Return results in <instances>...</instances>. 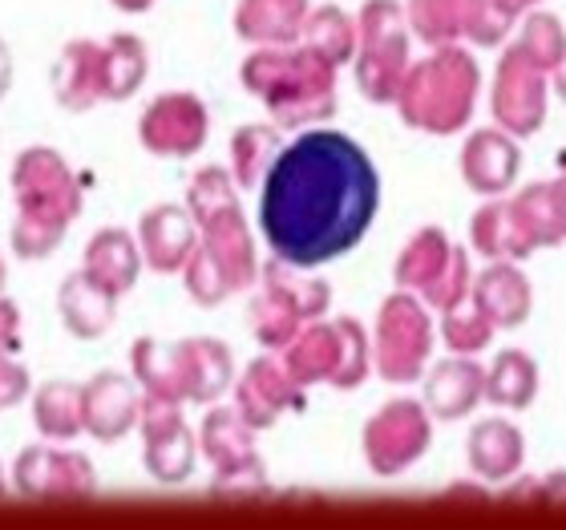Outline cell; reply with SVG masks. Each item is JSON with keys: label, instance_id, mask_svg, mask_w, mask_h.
Here are the masks:
<instances>
[{"label": "cell", "instance_id": "obj_1", "mask_svg": "<svg viewBox=\"0 0 566 530\" xmlns=\"http://www.w3.org/2000/svg\"><path fill=\"white\" fill-rule=\"evenodd\" d=\"M380 175L360 142L307 131L280 146L260 183V231L275 260L319 268L348 256L373 227Z\"/></svg>", "mask_w": 566, "mask_h": 530}, {"label": "cell", "instance_id": "obj_2", "mask_svg": "<svg viewBox=\"0 0 566 530\" xmlns=\"http://www.w3.org/2000/svg\"><path fill=\"white\" fill-rule=\"evenodd\" d=\"M12 251L21 260H49L82 215V183L53 146H33L12 163Z\"/></svg>", "mask_w": 566, "mask_h": 530}, {"label": "cell", "instance_id": "obj_3", "mask_svg": "<svg viewBox=\"0 0 566 530\" xmlns=\"http://www.w3.org/2000/svg\"><path fill=\"white\" fill-rule=\"evenodd\" d=\"M243 85L272 110L280 126L332 118L336 110V65L307 45H263L243 61Z\"/></svg>", "mask_w": 566, "mask_h": 530}, {"label": "cell", "instance_id": "obj_4", "mask_svg": "<svg viewBox=\"0 0 566 530\" xmlns=\"http://www.w3.org/2000/svg\"><path fill=\"white\" fill-rule=\"evenodd\" d=\"M130 377L146 397L175 401V405H207V401L223 397L235 381V361L231 349L211 336H195V341L158 344L142 336L130 353Z\"/></svg>", "mask_w": 566, "mask_h": 530}, {"label": "cell", "instance_id": "obj_5", "mask_svg": "<svg viewBox=\"0 0 566 530\" xmlns=\"http://www.w3.org/2000/svg\"><path fill=\"white\" fill-rule=\"evenodd\" d=\"M478 61L461 53L458 45H437V53L409 65L401 90H397V106L409 126L424 134H453L461 131L473 114V97H478Z\"/></svg>", "mask_w": 566, "mask_h": 530}, {"label": "cell", "instance_id": "obj_6", "mask_svg": "<svg viewBox=\"0 0 566 530\" xmlns=\"http://www.w3.org/2000/svg\"><path fill=\"white\" fill-rule=\"evenodd\" d=\"M255 276H260V263H255L248 219L239 207H227L199 224V243L182 263V283L202 308L223 304L227 295L255 283Z\"/></svg>", "mask_w": 566, "mask_h": 530}, {"label": "cell", "instance_id": "obj_7", "mask_svg": "<svg viewBox=\"0 0 566 530\" xmlns=\"http://www.w3.org/2000/svg\"><path fill=\"white\" fill-rule=\"evenodd\" d=\"M368 365H373L368 336L348 316L332 324H312L283 344V368L292 373L300 389L316 381H328L336 389H356L368 377Z\"/></svg>", "mask_w": 566, "mask_h": 530}, {"label": "cell", "instance_id": "obj_8", "mask_svg": "<svg viewBox=\"0 0 566 530\" xmlns=\"http://www.w3.org/2000/svg\"><path fill=\"white\" fill-rule=\"evenodd\" d=\"M356 85L368 102H397L409 73V29L397 0H368L356 21Z\"/></svg>", "mask_w": 566, "mask_h": 530}, {"label": "cell", "instance_id": "obj_9", "mask_svg": "<svg viewBox=\"0 0 566 530\" xmlns=\"http://www.w3.org/2000/svg\"><path fill=\"white\" fill-rule=\"evenodd\" d=\"M304 268L272 260L263 268V288L251 300V329L268 349H283L292 341L304 320H316L328 312L332 288L324 280L300 276Z\"/></svg>", "mask_w": 566, "mask_h": 530}, {"label": "cell", "instance_id": "obj_10", "mask_svg": "<svg viewBox=\"0 0 566 530\" xmlns=\"http://www.w3.org/2000/svg\"><path fill=\"white\" fill-rule=\"evenodd\" d=\"M397 283L409 292H421L424 304L437 312H449L470 295V260L465 251L449 243L446 231L424 227L409 239V248L397 260Z\"/></svg>", "mask_w": 566, "mask_h": 530}, {"label": "cell", "instance_id": "obj_11", "mask_svg": "<svg viewBox=\"0 0 566 530\" xmlns=\"http://www.w3.org/2000/svg\"><path fill=\"white\" fill-rule=\"evenodd\" d=\"M138 429H142V466L154 482L163 486H182L195 474V461H199V437L182 417V405L175 401H158L142 393V413H138Z\"/></svg>", "mask_w": 566, "mask_h": 530}, {"label": "cell", "instance_id": "obj_12", "mask_svg": "<svg viewBox=\"0 0 566 530\" xmlns=\"http://www.w3.org/2000/svg\"><path fill=\"white\" fill-rule=\"evenodd\" d=\"M433 349V324L429 312L421 308V300H413L409 292H397L385 300L377 320V368L385 381H417L421 377L424 361Z\"/></svg>", "mask_w": 566, "mask_h": 530}, {"label": "cell", "instance_id": "obj_13", "mask_svg": "<svg viewBox=\"0 0 566 530\" xmlns=\"http://www.w3.org/2000/svg\"><path fill=\"white\" fill-rule=\"evenodd\" d=\"M12 490L24 498H85L97 490L94 461L82 449L61 446H29L12 461Z\"/></svg>", "mask_w": 566, "mask_h": 530}, {"label": "cell", "instance_id": "obj_14", "mask_svg": "<svg viewBox=\"0 0 566 530\" xmlns=\"http://www.w3.org/2000/svg\"><path fill=\"white\" fill-rule=\"evenodd\" d=\"M405 21L429 45H453L470 37L478 45H494L510 29V17L494 0H409Z\"/></svg>", "mask_w": 566, "mask_h": 530}, {"label": "cell", "instance_id": "obj_15", "mask_svg": "<svg viewBox=\"0 0 566 530\" xmlns=\"http://www.w3.org/2000/svg\"><path fill=\"white\" fill-rule=\"evenodd\" d=\"M429 449V413L417 401H392L365 425V458L373 474L392 478Z\"/></svg>", "mask_w": 566, "mask_h": 530}, {"label": "cell", "instance_id": "obj_16", "mask_svg": "<svg viewBox=\"0 0 566 530\" xmlns=\"http://www.w3.org/2000/svg\"><path fill=\"white\" fill-rule=\"evenodd\" d=\"M207 131H211L207 106L195 94H158L138 118L142 146L158 158H190L202 150Z\"/></svg>", "mask_w": 566, "mask_h": 530}, {"label": "cell", "instance_id": "obj_17", "mask_svg": "<svg viewBox=\"0 0 566 530\" xmlns=\"http://www.w3.org/2000/svg\"><path fill=\"white\" fill-rule=\"evenodd\" d=\"M543 65H534L518 45L497 65L494 82V118L510 134H534L546 114V77Z\"/></svg>", "mask_w": 566, "mask_h": 530}, {"label": "cell", "instance_id": "obj_18", "mask_svg": "<svg viewBox=\"0 0 566 530\" xmlns=\"http://www.w3.org/2000/svg\"><path fill=\"white\" fill-rule=\"evenodd\" d=\"M138 413H142V389L138 381L126 377V373H97L94 381L82 385V429L94 441H122V437L138 429Z\"/></svg>", "mask_w": 566, "mask_h": 530}, {"label": "cell", "instance_id": "obj_19", "mask_svg": "<svg viewBox=\"0 0 566 530\" xmlns=\"http://www.w3.org/2000/svg\"><path fill=\"white\" fill-rule=\"evenodd\" d=\"M300 405H304V393L275 356L251 361L248 373L235 385V409L251 429H268V425L280 422V413L300 409Z\"/></svg>", "mask_w": 566, "mask_h": 530}, {"label": "cell", "instance_id": "obj_20", "mask_svg": "<svg viewBox=\"0 0 566 530\" xmlns=\"http://www.w3.org/2000/svg\"><path fill=\"white\" fill-rule=\"evenodd\" d=\"M195 243H199V224L190 219L187 207L163 202V207H150V211L142 215L138 224L142 263H150L154 271H182Z\"/></svg>", "mask_w": 566, "mask_h": 530}, {"label": "cell", "instance_id": "obj_21", "mask_svg": "<svg viewBox=\"0 0 566 530\" xmlns=\"http://www.w3.org/2000/svg\"><path fill=\"white\" fill-rule=\"evenodd\" d=\"M118 300L122 295L109 292L106 283H97L90 271L77 268L70 280L61 283V292H57L61 324H65L77 341H97V336H106V332L114 329Z\"/></svg>", "mask_w": 566, "mask_h": 530}, {"label": "cell", "instance_id": "obj_22", "mask_svg": "<svg viewBox=\"0 0 566 530\" xmlns=\"http://www.w3.org/2000/svg\"><path fill=\"white\" fill-rule=\"evenodd\" d=\"M53 97L61 110H94L97 102H106L102 90V41L77 37L61 49V58L53 61Z\"/></svg>", "mask_w": 566, "mask_h": 530}, {"label": "cell", "instance_id": "obj_23", "mask_svg": "<svg viewBox=\"0 0 566 530\" xmlns=\"http://www.w3.org/2000/svg\"><path fill=\"white\" fill-rule=\"evenodd\" d=\"M82 268L94 276L97 283H106L114 295L134 292V283L142 276V248L138 239L122 227H102L90 243H85Z\"/></svg>", "mask_w": 566, "mask_h": 530}, {"label": "cell", "instance_id": "obj_24", "mask_svg": "<svg viewBox=\"0 0 566 530\" xmlns=\"http://www.w3.org/2000/svg\"><path fill=\"white\" fill-rule=\"evenodd\" d=\"M307 12V0H239L235 33L251 45H295Z\"/></svg>", "mask_w": 566, "mask_h": 530}, {"label": "cell", "instance_id": "obj_25", "mask_svg": "<svg viewBox=\"0 0 566 530\" xmlns=\"http://www.w3.org/2000/svg\"><path fill=\"white\" fill-rule=\"evenodd\" d=\"M482 393L485 373L458 353L453 361H441L429 373V381H424V409L441 417V422H453V417H465L482 401Z\"/></svg>", "mask_w": 566, "mask_h": 530}, {"label": "cell", "instance_id": "obj_26", "mask_svg": "<svg viewBox=\"0 0 566 530\" xmlns=\"http://www.w3.org/2000/svg\"><path fill=\"white\" fill-rule=\"evenodd\" d=\"M473 248L490 260H522L538 248V239L526 215L518 211V202H490L473 215Z\"/></svg>", "mask_w": 566, "mask_h": 530}, {"label": "cell", "instance_id": "obj_27", "mask_svg": "<svg viewBox=\"0 0 566 530\" xmlns=\"http://www.w3.org/2000/svg\"><path fill=\"white\" fill-rule=\"evenodd\" d=\"M470 292H473V304L490 316L494 329H518L522 320L531 316V283L522 280V271L510 268V263L485 268L470 283Z\"/></svg>", "mask_w": 566, "mask_h": 530}, {"label": "cell", "instance_id": "obj_28", "mask_svg": "<svg viewBox=\"0 0 566 530\" xmlns=\"http://www.w3.org/2000/svg\"><path fill=\"white\" fill-rule=\"evenodd\" d=\"M461 175L482 195H502L514 183V175H518L514 142L497 131H478L465 142V150H461Z\"/></svg>", "mask_w": 566, "mask_h": 530}, {"label": "cell", "instance_id": "obj_29", "mask_svg": "<svg viewBox=\"0 0 566 530\" xmlns=\"http://www.w3.org/2000/svg\"><path fill=\"white\" fill-rule=\"evenodd\" d=\"M251 429L239 409H211L207 413V422L199 429V446L207 454V461L214 466V474H231V470H243V466H255L260 454L251 446Z\"/></svg>", "mask_w": 566, "mask_h": 530}, {"label": "cell", "instance_id": "obj_30", "mask_svg": "<svg viewBox=\"0 0 566 530\" xmlns=\"http://www.w3.org/2000/svg\"><path fill=\"white\" fill-rule=\"evenodd\" d=\"M150 73V58H146V41L134 33H114L102 41V90L106 102H126L142 90Z\"/></svg>", "mask_w": 566, "mask_h": 530}, {"label": "cell", "instance_id": "obj_31", "mask_svg": "<svg viewBox=\"0 0 566 530\" xmlns=\"http://www.w3.org/2000/svg\"><path fill=\"white\" fill-rule=\"evenodd\" d=\"M33 425L49 441L82 437V385L77 381H45L33 389Z\"/></svg>", "mask_w": 566, "mask_h": 530}, {"label": "cell", "instance_id": "obj_32", "mask_svg": "<svg viewBox=\"0 0 566 530\" xmlns=\"http://www.w3.org/2000/svg\"><path fill=\"white\" fill-rule=\"evenodd\" d=\"M470 466L490 482H502L522 466V434L510 422H482L470 434Z\"/></svg>", "mask_w": 566, "mask_h": 530}, {"label": "cell", "instance_id": "obj_33", "mask_svg": "<svg viewBox=\"0 0 566 530\" xmlns=\"http://www.w3.org/2000/svg\"><path fill=\"white\" fill-rule=\"evenodd\" d=\"M280 146V126H243V131H235V138H231V178H235V187H260Z\"/></svg>", "mask_w": 566, "mask_h": 530}, {"label": "cell", "instance_id": "obj_34", "mask_svg": "<svg viewBox=\"0 0 566 530\" xmlns=\"http://www.w3.org/2000/svg\"><path fill=\"white\" fill-rule=\"evenodd\" d=\"M300 37H304V45L312 49V53H319L328 65H344V61H353V53H356V24H353V17L344 9H336V4H324V9L307 12L304 33Z\"/></svg>", "mask_w": 566, "mask_h": 530}, {"label": "cell", "instance_id": "obj_35", "mask_svg": "<svg viewBox=\"0 0 566 530\" xmlns=\"http://www.w3.org/2000/svg\"><path fill=\"white\" fill-rule=\"evenodd\" d=\"M534 393H538V368L526 353H502L490 368V377H485V393L494 405H506V409H522V405H531Z\"/></svg>", "mask_w": 566, "mask_h": 530}, {"label": "cell", "instance_id": "obj_36", "mask_svg": "<svg viewBox=\"0 0 566 530\" xmlns=\"http://www.w3.org/2000/svg\"><path fill=\"white\" fill-rule=\"evenodd\" d=\"M514 202H518V211L526 215V224H531L538 243H558V239H566V178L522 190Z\"/></svg>", "mask_w": 566, "mask_h": 530}, {"label": "cell", "instance_id": "obj_37", "mask_svg": "<svg viewBox=\"0 0 566 530\" xmlns=\"http://www.w3.org/2000/svg\"><path fill=\"white\" fill-rule=\"evenodd\" d=\"M227 207H239L235 178L227 175L223 166H202L199 175L190 178V190H187L190 219H195V224H207L211 215L227 211Z\"/></svg>", "mask_w": 566, "mask_h": 530}, {"label": "cell", "instance_id": "obj_38", "mask_svg": "<svg viewBox=\"0 0 566 530\" xmlns=\"http://www.w3.org/2000/svg\"><path fill=\"white\" fill-rule=\"evenodd\" d=\"M441 332H446V344L453 349V353H478V349H485L490 344V336H494V324H490V316H485L482 308L473 304H453L446 312V324H441Z\"/></svg>", "mask_w": 566, "mask_h": 530}, {"label": "cell", "instance_id": "obj_39", "mask_svg": "<svg viewBox=\"0 0 566 530\" xmlns=\"http://www.w3.org/2000/svg\"><path fill=\"white\" fill-rule=\"evenodd\" d=\"M518 49L534 61V65L555 70L558 61H563V53H566V37H563V29H558L555 17L538 12V17H531V21H526V33H522Z\"/></svg>", "mask_w": 566, "mask_h": 530}, {"label": "cell", "instance_id": "obj_40", "mask_svg": "<svg viewBox=\"0 0 566 530\" xmlns=\"http://www.w3.org/2000/svg\"><path fill=\"white\" fill-rule=\"evenodd\" d=\"M29 397V368L17 361V353H0V409H12Z\"/></svg>", "mask_w": 566, "mask_h": 530}, {"label": "cell", "instance_id": "obj_41", "mask_svg": "<svg viewBox=\"0 0 566 530\" xmlns=\"http://www.w3.org/2000/svg\"><path fill=\"white\" fill-rule=\"evenodd\" d=\"M211 490H214V495H263V490H268L263 461H255V466H243V470L219 474Z\"/></svg>", "mask_w": 566, "mask_h": 530}, {"label": "cell", "instance_id": "obj_42", "mask_svg": "<svg viewBox=\"0 0 566 530\" xmlns=\"http://www.w3.org/2000/svg\"><path fill=\"white\" fill-rule=\"evenodd\" d=\"M17 349H21V312L0 295V353H17Z\"/></svg>", "mask_w": 566, "mask_h": 530}, {"label": "cell", "instance_id": "obj_43", "mask_svg": "<svg viewBox=\"0 0 566 530\" xmlns=\"http://www.w3.org/2000/svg\"><path fill=\"white\" fill-rule=\"evenodd\" d=\"M9 85H12V53L4 45V37H0V97L9 94Z\"/></svg>", "mask_w": 566, "mask_h": 530}, {"label": "cell", "instance_id": "obj_44", "mask_svg": "<svg viewBox=\"0 0 566 530\" xmlns=\"http://www.w3.org/2000/svg\"><path fill=\"white\" fill-rule=\"evenodd\" d=\"M494 4H497L502 12H506L510 21H514V17H518L522 9H531V4H538V0H494Z\"/></svg>", "mask_w": 566, "mask_h": 530}, {"label": "cell", "instance_id": "obj_45", "mask_svg": "<svg viewBox=\"0 0 566 530\" xmlns=\"http://www.w3.org/2000/svg\"><path fill=\"white\" fill-rule=\"evenodd\" d=\"M114 9H122V12H146L154 4V0H109Z\"/></svg>", "mask_w": 566, "mask_h": 530}, {"label": "cell", "instance_id": "obj_46", "mask_svg": "<svg viewBox=\"0 0 566 530\" xmlns=\"http://www.w3.org/2000/svg\"><path fill=\"white\" fill-rule=\"evenodd\" d=\"M555 82H558V94H563V102H566V53H563V61L555 65Z\"/></svg>", "mask_w": 566, "mask_h": 530}, {"label": "cell", "instance_id": "obj_47", "mask_svg": "<svg viewBox=\"0 0 566 530\" xmlns=\"http://www.w3.org/2000/svg\"><path fill=\"white\" fill-rule=\"evenodd\" d=\"M9 490V474H4V466H0V495Z\"/></svg>", "mask_w": 566, "mask_h": 530}, {"label": "cell", "instance_id": "obj_48", "mask_svg": "<svg viewBox=\"0 0 566 530\" xmlns=\"http://www.w3.org/2000/svg\"><path fill=\"white\" fill-rule=\"evenodd\" d=\"M0 288H4V260H0Z\"/></svg>", "mask_w": 566, "mask_h": 530}]
</instances>
